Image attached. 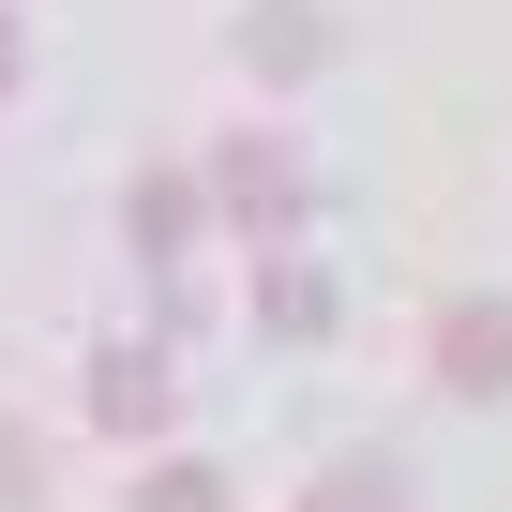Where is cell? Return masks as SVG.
Returning a JSON list of instances; mask_svg holds the SVG:
<instances>
[{"mask_svg":"<svg viewBox=\"0 0 512 512\" xmlns=\"http://www.w3.org/2000/svg\"><path fill=\"white\" fill-rule=\"evenodd\" d=\"M241 61L256 76H317L332 61V16H317V0H241Z\"/></svg>","mask_w":512,"mask_h":512,"instance_id":"cell-6","label":"cell"},{"mask_svg":"<svg viewBox=\"0 0 512 512\" xmlns=\"http://www.w3.org/2000/svg\"><path fill=\"white\" fill-rule=\"evenodd\" d=\"M16 76H31V46H16V16H0V91H16Z\"/></svg>","mask_w":512,"mask_h":512,"instance_id":"cell-9","label":"cell"},{"mask_svg":"<svg viewBox=\"0 0 512 512\" xmlns=\"http://www.w3.org/2000/svg\"><path fill=\"white\" fill-rule=\"evenodd\" d=\"M302 512H407V467L347 452V467H317V482H302Z\"/></svg>","mask_w":512,"mask_h":512,"instance_id":"cell-7","label":"cell"},{"mask_svg":"<svg viewBox=\"0 0 512 512\" xmlns=\"http://www.w3.org/2000/svg\"><path fill=\"white\" fill-rule=\"evenodd\" d=\"M136 512H241V497H226V467L166 452V467H136Z\"/></svg>","mask_w":512,"mask_h":512,"instance_id":"cell-8","label":"cell"},{"mask_svg":"<svg viewBox=\"0 0 512 512\" xmlns=\"http://www.w3.org/2000/svg\"><path fill=\"white\" fill-rule=\"evenodd\" d=\"M196 211H211V181H196V166H151V181L121 196V241L166 272V256H196Z\"/></svg>","mask_w":512,"mask_h":512,"instance_id":"cell-5","label":"cell"},{"mask_svg":"<svg viewBox=\"0 0 512 512\" xmlns=\"http://www.w3.org/2000/svg\"><path fill=\"white\" fill-rule=\"evenodd\" d=\"M211 211L287 241V226H302V136H256V121H241V136H211Z\"/></svg>","mask_w":512,"mask_h":512,"instance_id":"cell-1","label":"cell"},{"mask_svg":"<svg viewBox=\"0 0 512 512\" xmlns=\"http://www.w3.org/2000/svg\"><path fill=\"white\" fill-rule=\"evenodd\" d=\"M241 302H256V332H272V347H317V332H332V272H317L302 241L256 256V287H241Z\"/></svg>","mask_w":512,"mask_h":512,"instance_id":"cell-4","label":"cell"},{"mask_svg":"<svg viewBox=\"0 0 512 512\" xmlns=\"http://www.w3.org/2000/svg\"><path fill=\"white\" fill-rule=\"evenodd\" d=\"M91 422H106V437H166V422H181V362L136 347V332H106V347H91Z\"/></svg>","mask_w":512,"mask_h":512,"instance_id":"cell-2","label":"cell"},{"mask_svg":"<svg viewBox=\"0 0 512 512\" xmlns=\"http://www.w3.org/2000/svg\"><path fill=\"white\" fill-rule=\"evenodd\" d=\"M422 362H437V392H452V407H497V392H512V302H437Z\"/></svg>","mask_w":512,"mask_h":512,"instance_id":"cell-3","label":"cell"}]
</instances>
